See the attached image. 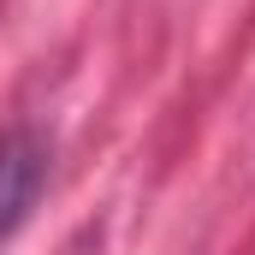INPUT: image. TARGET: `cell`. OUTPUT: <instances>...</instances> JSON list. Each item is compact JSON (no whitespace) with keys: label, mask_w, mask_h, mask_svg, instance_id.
I'll return each instance as SVG.
<instances>
[{"label":"cell","mask_w":255,"mask_h":255,"mask_svg":"<svg viewBox=\"0 0 255 255\" xmlns=\"http://www.w3.org/2000/svg\"><path fill=\"white\" fill-rule=\"evenodd\" d=\"M42 178H48V142L30 125L0 130V244L30 220V208L42 196Z\"/></svg>","instance_id":"cell-1"}]
</instances>
